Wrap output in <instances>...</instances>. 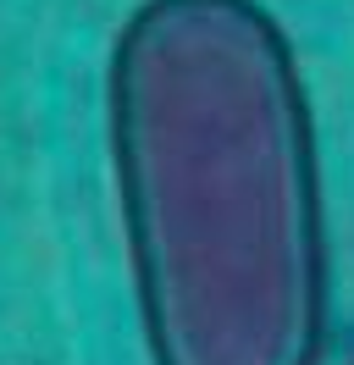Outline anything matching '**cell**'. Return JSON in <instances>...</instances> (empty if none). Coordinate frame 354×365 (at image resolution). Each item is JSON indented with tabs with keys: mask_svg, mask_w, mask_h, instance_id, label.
<instances>
[{
	"mask_svg": "<svg viewBox=\"0 0 354 365\" xmlns=\"http://www.w3.org/2000/svg\"><path fill=\"white\" fill-rule=\"evenodd\" d=\"M106 138L150 365H321L327 200L283 23L261 0H138Z\"/></svg>",
	"mask_w": 354,
	"mask_h": 365,
	"instance_id": "1",
	"label": "cell"
}]
</instances>
